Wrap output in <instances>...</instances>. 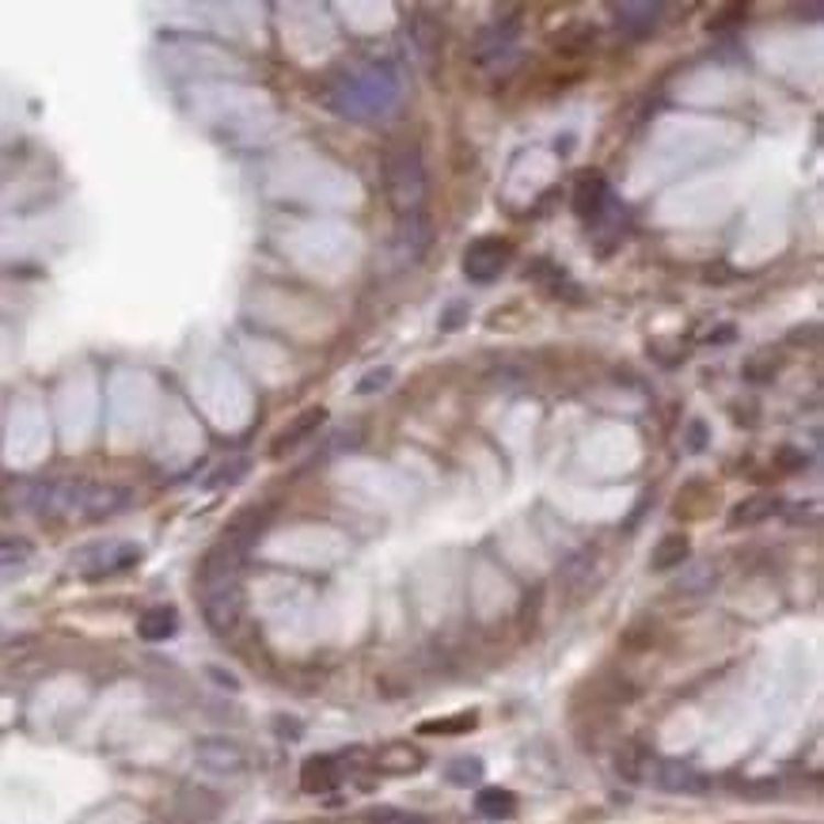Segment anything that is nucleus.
<instances>
[{
    "mask_svg": "<svg viewBox=\"0 0 824 824\" xmlns=\"http://www.w3.org/2000/svg\"><path fill=\"white\" fill-rule=\"evenodd\" d=\"M339 779H342L339 756H308L301 768V787L308 794H327V790L339 787Z\"/></svg>",
    "mask_w": 824,
    "mask_h": 824,
    "instance_id": "f3484780",
    "label": "nucleus"
},
{
    "mask_svg": "<svg viewBox=\"0 0 824 824\" xmlns=\"http://www.w3.org/2000/svg\"><path fill=\"white\" fill-rule=\"evenodd\" d=\"M176 631H179V612L171 605L148 608V612H142V620H137V634L145 642H168Z\"/></svg>",
    "mask_w": 824,
    "mask_h": 824,
    "instance_id": "aec40b11",
    "label": "nucleus"
},
{
    "mask_svg": "<svg viewBox=\"0 0 824 824\" xmlns=\"http://www.w3.org/2000/svg\"><path fill=\"white\" fill-rule=\"evenodd\" d=\"M399 72L384 61H373L335 80L327 88V103L342 118H373V114H384V106H392L399 99Z\"/></svg>",
    "mask_w": 824,
    "mask_h": 824,
    "instance_id": "f257e3e1",
    "label": "nucleus"
},
{
    "mask_svg": "<svg viewBox=\"0 0 824 824\" xmlns=\"http://www.w3.org/2000/svg\"><path fill=\"white\" fill-rule=\"evenodd\" d=\"M782 509V501L776 498V494H753V498H745V501H737V506L730 509V524L733 529H741V524H760V521H768V517H776Z\"/></svg>",
    "mask_w": 824,
    "mask_h": 824,
    "instance_id": "a211bd4d",
    "label": "nucleus"
},
{
    "mask_svg": "<svg viewBox=\"0 0 824 824\" xmlns=\"http://www.w3.org/2000/svg\"><path fill=\"white\" fill-rule=\"evenodd\" d=\"M392 369L388 365H384V369H373V373H365V376H361V381H358V395H373V392H384V388H388V384H392Z\"/></svg>",
    "mask_w": 824,
    "mask_h": 824,
    "instance_id": "cd10ccee",
    "label": "nucleus"
},
{
    "mask_svg": "<svg viewBox=\"0 0 824 824\" xmlns=\"http://www.w3.org/2000/svg\"><path fill=\"white\" fill-rule=\"evenodd\" d=\"M270 513H274L270 506H251V509H244V513H236L233 521H228V529H225V535H221V540H228L233 548H240L244 555H247V551H251L255 543L262 540V532H267Z\"/></svg>",
    "mask_w": 824,
    "mask_h": 824,
    "instance_id": "9b49d317",
    "label": "nucleus"
},
{
    "mask_svg": "<svg viewBox=\"0 0 824 824\" xmlns=\"http://www.w3.org/2000/svg\"><path fill=\"white\" fill-rule=\"evenodd\" d=\"M373 764L381 776H410V771L426 768V753L415 745H407V741H395V745H384L381 753H376Z\"/></svg>",
    "mask_w": 824,
    "mask_h": 824,
    "instance_id": "dca6fc26",
    "label": "nucleus"
},
{
    "mask_svg": "<svg viewBox=\"0 0 824 824\" xmlns=\"http://www.w3.org/2000/svg\"><path fill=\"white\" fill-rule=\"evenodd\" d=\"M517 31H521L517 20H494L490 27L479 31L472 57L486 69H501V57H517Z\"/></svg>",
    "mask_w": 824,
    "mask_h": 824,
    "instance_id": "6e6552de",
    "label": "nucleus"
},
{
    "mask_svg": "<svg viewBox=\"0 0 824 824\" xmlns=\"http://www.w3.org/2000/svg\"><path fill=\"white\" fill-rule=\"evenodd\" d=\"M403 824H426V821H418V817H410V821H403Z\"/></svg>",
    "mask_w": 824,
    "mask_h": 824,
    "instance_id": "473e14b6",
    "label": "nucleus"
},
{
    "mask_svg": "<svg viewBox=\"0 0 824 824\" xmlns=\"http://www.w3.org/2000/svg\"><path fill=\"white\" fill-rule=\"evenodd\" d=\"M407 38L415 46V57L422 61L426 72H437V61H441V46H444V27L441 20H433L430 12H415L407 23Z\"/></svg>",
    "mask_w": 824,
    "mask_h": 824,
    "instance_id": "9d476101",
    "label": "nucleus"
},
{
    "mask_svg": "<svg viewBox=\"0 0 824 824\" xmlns=\"http://www.w3.org/2000/svg\"><path fill=\"white\" fill-rule=\"evenodd\" d=\"M642 782H654V787L665 790V794H707V790H711V779H707L696 764L657 760V756H650L646 779Z\"/></svg>",
    "mask_w": 824,
    "mask_h": 824,
    "instance_id": "423d86ee",
    "label": "nucleus"
},
{
    "mask_svg": "<svg viewBox=\"0 0 824 824\" xmlns=\"http://www.w3.org/2000/svg\"><path fill=\"white\" fill-rule=\"evenodd\" d=\"M31 555H35V548H31L27 540H20V535H0V566H23Z\"/></svg>",
    "mask_w": 824,
    "mask_h": 824,
    "instance_id": "bb28decb",
    "label": "nucleus"
},
{
    "mask_svg": "<svg viewBox=\"0 0 824 824\" xmlns=\"http://www.w3.org/2000/svg\"><path fill=\"white\" fill-rule=\"evenodd\" d=\"M509 262H513V244L501 240V236H483V240H475L464 251V274L472 278V282L486 285V282H498Z\"/></svg>",
    "mask_w": 824,
    "mask_h": 824,
    "instance_id": "39448f33",
    "label": "nucleus"
},
{
    "mask_svg": "<svg viewBox=\"0 0 824 824\" xmlns=\"http://www.w3.org/2000/svg\"><path fill=\"white\" fill-rule=\"evenodd\" d=\"M616 20H620L623 35L631 38H646L657 31V23H662L665 15V4H650V0H628V4H612Z\"/></svg>",
    "mask_w": 824,
    "mask_h": 824,
    "instance_id": "f8f14e48",
    "label": "nucleus"
},
{
    "mask_svg": "<svg viewBox=\"0 0 824 824\" xmlns=\"http://www.w3.org/2000/svg\"><path fill=\"white\" fill-rule=\"evenodd\" d=\"M475 810H479V817L486 821H509V817H517V794L506 787H483L479 794H475Z\"/></svg>",
    "mask_w": 824,
    "mask_h": 824,
    "instance_id": "4be33fe9",
    "label": "nucleus"
},
{
    "mask_svg": "<svg viewBox=\"0 0 824 824\" xmlns=\"http://www.w3.org/2000/svg\"><path fill=\"white\" fill-rule=\"evenodd\" d=\"M805 464H810V456H805L802 449H794V444H787V449L776 452V467H779V472H798V467H805Z\"/></svg>",
    "mask_w": 824,
    "mask_h": 824,
    "instance_id": "c85d7f7f",
    "label": "nucleus"
},
{
    "mask_svg": "<svg viewBox=\"0 0 824 824\" xmlns=\"http://www.w3.org/2000/svg\"><path fill=\"white\" fill-rule=\"evenodd\" d=\"M142 563V548L126 540H103V543H88L72 555V571L84 574V578H106V574H122L129 566Z\"/></svg>",
    "mask_w": 824,
    "mask_h": 824,
    "instance_id": "7ed1b4c3",
    "label": "nucleus"
},
{
    "mask_svg": "<svg viewBox=\"0 0 824 824\" xmlns=\"http://www.w3.org/2000/svg\"><path fill=\"white\" fill-rule=\"evenodd\" d=\"M324 422H327V410H324V407L301 410V415H296L293 422L274 437V449H270V452H274V456H285L290 449H301L304 441H312V433H316Z\"/></svg>",
    "mask_w": 824,
    "mask_h": 824,
    "instance_id": "2eb2a0df",
    "label": "nucleus"
},
{
    "mask_svg": "<svg viewBox=\"0 0 824 824\" xmlns=\"http://www.w3.org/2000/svg\"><path fill=\"white\" fill-rule=\"evenodd\" d=\"M798 12H802V15H821L824 8H821V4H802V8H798Z\"/></svg>",
    "mask_w": 824,
    "mask_h": 824,
    "instance_id": "2f4dec72",
    "label": "nucleus"
},
{
    "mask_svg": "<svg viewBox=\"0 0 824 824\" xmlns=\"http://www.w3.org/2000/svg\"><path fill=\"white\" fill-rule=\"evenodd\" d=\"M719 578H722L719 563H696L673 582V592H677V597H703V592H711L714 585H719Z\"/></svg>",
    "mask_w": 824,
    "mask_h": 824,
    "instance_id": "412c9836",
    "label": "nucleus"
},
{
    "mask_svg": "<svg viewBox=\"0 0 824 824\" xmlns=\"http://www.w3.org/2000/svg\"><path fill=\"white\" fill-rule=\"evenodd\" d=\"M194 760L202 771L217 779H233L247 771V748L233 737H202L194 745Z\"/></svg>",
    "mask_w": 824,
    "mask_h": 824,
    "instance_id": "0eeeda50",
    "label": "nucleus"
},
{
    "mask_svg": "<svg viewBox=\"0 0 824 824\" xmlns=\"http://www.w3.org/2000/svg\"><path fill=\"white\" fill-rule=\"evenodd\" d=\"M597 548H582V551H574L571 558L563 563V571H558V585L563 589H571V592H582L585 585L592 582V571H597Z\"/></svg>",
    "mask_w": 824,
    "mask_h": 824,
    "instance_id": "6ab92c4d",
    "label": "nucleus"
},
{
    "mask_svg": "<svg viewBox=\"0 0 824 824\" xmlns=\"http://www.w3.org/2000/svg\"><path fill=\"white\" fill-rule=\"evenodd\" d=\"M244 605H247V600H244L240 582L210 585V589H202L205 628H210L213 634H233L244 623Z\"/></svg>",
    "mask_w": 824,
    "mask_h": 824,
    "instance_id": "20e7f679",
    "label": "nucleus"
},
{
    "mask_svg": "<svg viewBox=\"0 0 824 824\" xmlns=\"http://www.w3.org/2000/svg\"><path fill=\"white\" fill-rule=\"evenodd\" d=\"M608 202H612V194H608L605 176H582L578 187H574V194H571V210L578 213L582 221H589V225L605 217Z\"/></svg>",
    "mask_w": 824,
    "mask_h": 824,
    "instance_id": "ddd939ff",
    "label": "nucleus"
},
{
    "mask_svg": "<svg viewBox=\"0 0 824 824\" xmlns=\"http://www.w3.org/2000/svg\"><path fill=\"white\" fill-rule=\"evenodd\" d=\"M646 764H650V753L642 745H623L620 756H616V771H620L628 782L646 779Z\"/></svg>",
    "mask_w": 824,
    "mask_h": 824,
    "instance_id": "b1692460",
    "label": "nucleus"
},
{
    "mask_svg": "<svg viewBox=\"0 0 824 824\" xmlns=\"http://www.w3.org/2000/svg\"><path fill=\"white\" fill-rule=\"evenodd\" d=\"M129 501V494L122 486H106V483H88L84 486V501H80V517L84 521H103V517L118 513Z\"/></svg>",
    "mask_w": 824,
    "mask_h": 824,
    "instance_id": "4468645a",
    "label": "nucleus"
},
{
    "mask_svg": "<svg viewBox=\"0 0 824 824\" xmlns=\"http://www.w3.org/2000/svg\"><path fill=\"white\" fill-rule=\"evenodd\" d=\"M475 722H479V714L464 711V714H452V719L422 722V733H430V737H437V733H467V730H475Z\"/></svg>",
    "mask_w": 824,
    "mask_h": 824,
    "instance_id": "a878e982",
    "label": "nucleus"
},
{
    "mask_svg": "<svg viewBox=\"0 0 824 824\" xmlns=\"http://www.w3.org/2000/svg\"><path fill=\"white\" fill-rule=\"evenodd\" d=\"M460 316H464V304H456V308L444 312V316H441V327H444V331H456V327H460Z\"/></svg>",
    "mask_w": 824,
    "mask_h": 824,
    "instance_id": "7c9ffc66",
    "label": "nucleus"
},
{
    "mask_svg": "<svg viewBox=\"0 0 824 824\" xmlns=\"http://www.w3.org/2000/svg\"><path fill=\"white\" fill-rule=\"evenodd\" d=\"M691 555V540L684 532H669L662 535V543L654 548V555H650V566L654 571H680L684 563H688Z\"/></svg>",
    "mask_w": 824,
    "mask_h": 824,
    "instance_id": "5701e85b",
    "label": "nucleus"
},
{
    "mask_svg": "<svg viewBox=\"0 0 824 824\" xmlns=\"http://www.w3.org/2000/svg\"><path fill=\"white\" fill-rule=\"evenodd\" d=\"M684 444H688V452H703L707 449V426L699 422H688V437H684Z\"/></svg>",
    "mask_w": 824,
    "mask_h": 824,
    "instance_id": "c756f323",
    "label": "nucleus"
},
{
    "mask_svg": "<svg viewBox=\"0 0 824 824\" xmlns=\"http://www.w3.org/2000/svg\"><path fill=\"white\" fill-rule=\"evenodd\" d=\"M444 779H449L452 787H479L483 760L479 756H460V760H452L449 768H444Z\"/></svg>",
    "mask_w": 824,
    "mask_h": 824,
    "instance_id": "393cba45",
    "label": "nucleus"
},
{
    "mask_svg": "<svg viewBox=\"0 0 824 824\" xmlns=\"http://www.w3.org/2000/svg\"><path fill=\"white\" fill-rule=\"evenodd\" d=\"M426 191H430V179H426L422 148L415 142H395L384 156V194H388L392 210L399 217L422 213Z\"/></svg>",
    "mask_w": 824,
    "mask_h": 824,
    "instance_id": "f03ea898",
    "label": "nucleus"
},
{
    "mask_svg": "<svg viewBox=\"0 0 824 824\" xmlns=\"http://www.w3.org/2000/svg\"><path fill=\"white\" fill-rule=\"evenodd\" d=\"M430 244H433V225H430V217H426V213L399 217V228H395V236H392V247H395V259H399L403 267H415V262L430 251Z\"/></svg>",
    "mask_w": 824,
    "mask_h": 824,
    "instance_id": "1a4fd4ad",
    "label": "nucleus"
}]
</instances>
